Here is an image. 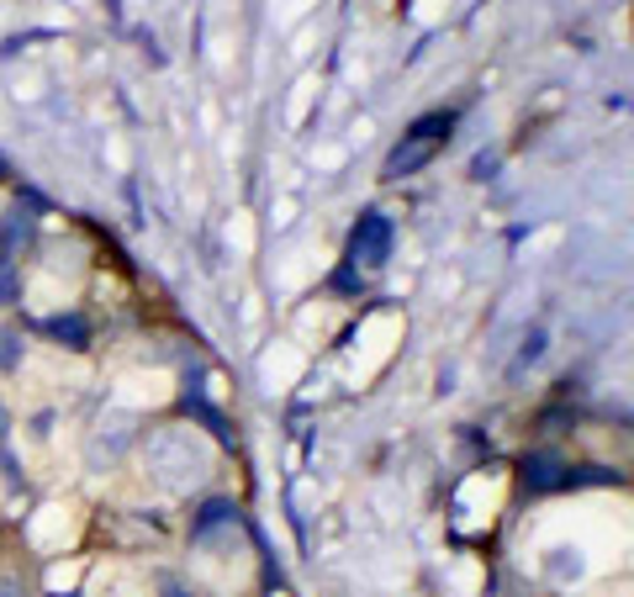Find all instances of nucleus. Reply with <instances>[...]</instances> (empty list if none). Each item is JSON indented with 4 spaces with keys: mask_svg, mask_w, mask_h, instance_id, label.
<instances>
[{
    "mask_svg": "<svg viewBox=\"0 0 634 597\" xmlns=\"http://www.w3.org/2000/svg\"><path fill=\"white\" fill-rule=\"evenodd\" d=\"M449 127H455V117L449 112H439V117H423L407 138H402V149H396L392 160H386V175L392 180H402V175H413L418 164H429L444 149V138H449Z\"/></svg>",
    "mask_w": 634,
    "mask_h": 597,
    "instance_id": "nucleus-1",
    "label": "nucleus"
},
{
    "mask_svg": "<svg viewBox=\"0 0 634 597\" xmlns=\"http://www.w3.org/2000/svg\"><path fill=\"white\" fill-rule=\"evenodd\" d=\"M350 254H355V265H386V254H392V223L386 217H359V228H355V243H350Z\"/></svg>",
    "mask_w": 634,
    "mask_h": 597,
    "instance_id": "nucleus-2",
    "label": "nucleus"
}]
</instances>
